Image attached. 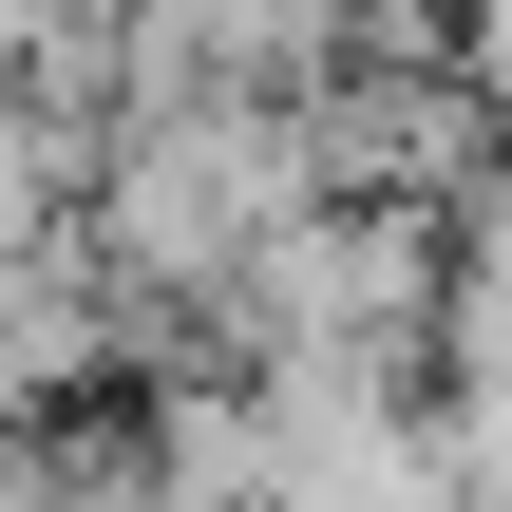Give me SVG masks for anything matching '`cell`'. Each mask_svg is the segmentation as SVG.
<instances>
[{"mask_svg": "<svg viewBox=\"0 0 512 512\" xmlns=\"http://www.w3.org/2000/svg\"><path fill=\"white\" fill-rule=\"evenodd\" d=\"M323 114L304 95H171V114H114L95 133V266L133 285V323H228L247 266L323 209Z\"/></svg>", "mask_w": 512, "mask_h": 512, "instance_id": "6da1fadb", "label": "cell"}, {"mask_svg": "<svg viewBox=\"0 0 512 512\" xmlns=\"http://www.w3.org/2000/svg\"><path fill=\"white\" fill-rule=\"evenodd\" d=\"M133 361V285L95 266V228H0V418H57Z\"/></svg>", "mask_w": 512, "mask_h": 512, "instance_id": "7a4b0ae2", "label": "cell"}, {"mask_svg": "<svg viewBox=\"0 0 512 512\" xmlns=\"http://www.w3.org/2000/svg\"><path fill=\"white\" fill-rule=\"evenodd\" d=\"M0 512H95L57 456H38V418H0Z\"/></svg>", "mask_w": 512, "mask_h": 512, "instance_id": "3957f363", "label": "cell"}]
</instances>
